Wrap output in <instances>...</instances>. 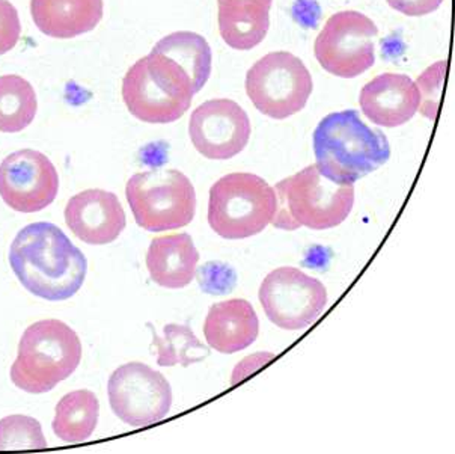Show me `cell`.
<instances>
[{
	"label": "cell",
	"instance_id": "obj_1",
	"mask_svg": "<svg viewBox=\"0 0 455 454\" xmlns=\"http://www.w3.org/2000/svg\"><path fill=\"white\" fill-rule=\"evenodd\" d=\"M10 264L28 292L50 302L75 296L88 272L84 252L50 223H29L19 231L11 243Z\"/></svg>",
	"mask_w": 455,
	"mask_h": 454
},
{
	"label": "cell",
	"instance_id": "obj_2",
	"mask_svg": "<svg viewBox=\"0 0 455 454\" xmlns=\"http://www.w3.org/2000/svg\"><path fill=\"white\" fill-rule=\"evenodd\" d=\"M318 171L337 184H355L391 158V147L380 130L371 129L357 110L327 115L314 132Z\"/></svg>",
	"mask_w": 455,
	"mask_h": 454
},
{
	"label": "cell",
	"instance_id": "obj_3",
	"mask_svg": "<svg viewBox=\"0 0 455 454\" xmlns=\"http://www.w3.org/2000/svg\"><path fill=\"white\" fill-rule=\"evenodd\" d=\"M82 361V343L73 328L49 319L30 325L21 336L11 380L29 394H44L73 375Z\"/></svg>",
	"mask_w": 455,
	"mask_h": 454
},
{
	"label": "cell",
	"instance_id": "obj_4",
	"mask_svg": "<svg viewBox=\"0 0 455 454\" xmlns=\"http://www.w3.org/2000/svg\"><path fill=\"white\" fill-rule=\"evenodd\" d=\"M276 215L273 225L292 231L307 227L324 231L346 221L355 206V184H337L309 165L275 188Z\"/></svg>",
	"mask_w": 455,
	"mask_h": 454
},
{
	"label": "cell",
	"instance_id": "obj_5",
	"mask_svg": "<svg viewBox=\"0 0 455 454\" xmlns=\"http://www.w3.org/2000/svg\"><path fill=\"white\" fill-rule=\"evenodd\" d=\"M121 93L130 114L148 124L175 123L196 94L184 69L154 52L130 67Z\"/></svg>",
	"mask_w": 455,
	"mask_h": 454
},
{
	"label": "cell",
	"instance_id": "obj_6",
	"mask_svg": "<svg viewBox=\"0 0 455 454\" xmlns=\"http://www.w3.org/2000/svg\"><path fill=\"white\" fill-rule=\"evenodd\" d=\"M275 188L255 174H228L210 189L208 223L228 240L252 238L273 223Z\"/></svg>",
	"mask_w": 455,
	"mask_h": 454
},
{
	"label": "cell",
	"instance_id": "obj_7",
	"mask_svg": "<svg viewBox=\"0 0 455 454\" xmlns=\"http://www.w3.org/2000/svg\"><path fill=\"white\" fill-rule=\"evenodd\" d=\"M125 197L139 227L147 231H171L186 227L196 213L194 184L177 169L134 174Z\"/></svg>",
	"mask_w": 455,
	"mask_h": 454
},
{
	"label": "cell",
	"instance_id": "obj_8",
	"mask_svg": "<svg viewBox=\"0 0 455 454\" xmlns=\"http://www.w3.org/2000/svg\"><path fill=\"white\" fill-rule=\"evenodd\" d=\"M311 73L290 52H272L249 69L246 93L253 106L273 119L299 114L311 97Z\"/></svg>",
	"mask_w": 455,
	"mask_h": 454
},
{
	"label": "cell",
	"instance_id": "obj_9",
	"mask_svg": "<svg viewBox=\"0 0 455 454\" xmlns=\"http://www.w3.org/2000/svg\"><path fill=\"white\" fill-rule=\"evenodd\" d=\"M376 23L357 11H341L331 15L315 40L314 52L318 64L327 73L353 79L376 62Z\"/></svg>",
	"mask_w": 455,
	"mask_h": 454
},
{
	"label": "cell",
	"instance_id": "obj_10",
	"mask_svg": "<svg viewBox=\"0 0 455 454\" xmlns=\"http://www.w3.org/2000/svg\"><path fill=\"white\" fill-rule=\"evenodd\" d=\"M258 296L268 320L285 331L305 329L327 305L326 286L296 267L270 272Z\"/></svg>",
	"mask_w": 455,
	"mask_h": 454
},
{
	"label": "cell",
	"instance_id": "obj_11",
	"mask_svg": "<svg viewBox=\"0 0 455 454\" xmlns=\"http://www.w3.org/2000/svg\"><path fill=\"white\" fill-rule=\"evenodd\" d=\"M110 408L133 427L162 421L172 408V388L159 371L142 362L118 367L108 382Z\"/></svg>",
	"mask_w": 455,
	"mask_h": 454
},
{
	"label": "cell",
	"instance_id": "obj_12",
	"mask_svg": "<svg viewBox=\"0 0 455 454\" xmlns=\"http://www.w3.org/2000/svg\"><path fill=\"white\" fill-rule=\"evenodd\" d=\"M58 192L60 175L45 154L19 150L0 163V198L15 212H41L55 201Z\"/></svg>",
	"mask_w": 455,
	"mask_h": 454
},
{
	"label": "cell",
	"instance_id": "obj_13",
	"mask_svg": "<svg viewBox=\"0 0 455 454\" xmlns=\"http://www.w3.org/2000/svg\"><path fill=\"white\" fill-rule=\"evenodd\" d=\"M252 134L246 110L233 100H208L195 109L188 134L198 153L210 160H228L246 149Z\"/></svg>",
	"mask_w": 455,
	"mask_h": 454
},
{
	"label": "cell",
	"instance_id": "obj_14",
	"mask_svg": "<svg viewBox=\"0 0 455 454\" xmlns=\"http://www.w3.org/2000/svg\"><path fill=\"white\" fill-rule=\"evenodd\" d=\"M64 215L76 238L88 245H109L127 225L118 197L103 189H88L69 198Z\"/></svg>",
	"mask_w": 455,
	"mask_h": 454
},
{
	"label": "cell",
	"instance_id": "obj_15",
	"mask_svg": "<svg viewBox=\"0 0 455 454\" xmlns=\"http://www.w3.org/2000/svg\"><path fill=\"white\" fill-rule=\"evenodd\" d=\"M359 104L366 118L376 126L398 127L418 112L419 91L409 76L385 73L362 88Z\"/></svg>",
	"mask_w": 455,
	"mask_h": 454
},
{
	"label": "cell",
	"instance_id": "obj_16",
	"mask_svg": "<svg viewBox=\"0 0 455 454\" xmlns=\"http://www.w3.org/2000/svg\"><path fill=\"white\" fill-rule=\"evenodd\" d=\"M259 320L253 306L244 299L214 304L204 321V336L208 346L223 355L248 349L257 341Z\"/></svg>",
	"mask_w": 455,
	"mask_h": 454
},
{
	"label": "cell",
	"instance_id": "obj_17",
	"mask_svg": "<svg viewBox=\"0 0 455 454\" xmlns=\"http://www.w3.org/2000/svg\"><path fill=\"white\" fill-rule=\"evenodd\" d=\"M103 14V0H30L36 29L56 40L88 34L97 28Z\"/></svg>",
	"mask_w": 455,
	"mask_h": 454
},
{
	"label": "cell",
	"instance_id": "obj_18",
	"mask_svg": "<svg viewBox=\"0 0 455 454\" xmlns=\"http://www.w3.org/2000/svg\"><path fill=\"white\" fill-rule=\"evenodd\" d=\"M199 252L186 232L154 239L147 252L149 277L157 286L179 290L194 281Z\"/></svg>",
	"mask_w": 455,
	"mask_h": 454
},
{
	"label": "cell",
	"instance_id": "obj_19",
	"mask_svg": "<svg viewBox=\"0 0 455 454\" xmlns=\"http://www.w3.org/2000/svg\"><path fill=\"white\" fill-rule=\"evenodd\" d=\"M100 401L92 391L77 390L64 395L56 405L52 429L67 444L90 440L99 425Z\"/></svg>",
	"mask_w": 455,
	"mask_h": 454
},
{
	"label": "cell",
	"instance_id": "obj_20",
	"mask_svg": "<svg viewBox=\"0 0 455 454\" xmlns=\"http://www.w3.org/2000/svg\"><path fill=\"white\" fill-rule=\"evenodd\" d=\"M154 53H160L179 64L199 93L212 75V49L201 35L188 30L173 32L154 45Z\"/></svg>",
	"mask_w": 455,
	"mask_h": 454
},
{
	"label": "cell",
	"instance_id": "obj_21",
	"mask_svg": "<svg viewBox=\"0 0 455 454\" xmlns=\"http://www.w3.org/2000/svg\"><path fill=\"white\" fill-rule=\"evenodd\" d=\"M270 10L261 5L219 6V32L234 50H251L261 43L270 26Z\"/></svg>",
	"mask_w": 455,
	"mask_h": 454
},
{
	"label": "cell",
	"instance_id": "obj_22",
	"mask_svg": "<svg viewBox=\"0 0 455 454\" xmlns=\"http://www.w3.org/2000/svg\"><path fill=\"white\" fill-rule=\"evenodd\" d=\"M38 110L30 82L17 75L0 76V132L20 134L34 123Z\"/></svg>",
	"mask_w": 455,
	"mask_h": 454
},
{
	"label": "cell",
	"instance_id": "obj_23",
	"mask_svg": "<svg viewBox=\"0 0 455 454\" xmlns=\"http://www.w3.org/2000/svg\"><path fill=\"white\" fill-rule=\"evenodd\" d=\"M153 345L157 349V364L160 367H188L208 356L207 347L188 325H164L162 336L153 329Z\"/></svg>",
	"mask_w": 455,
	"mask_h": 454
},
{
	"label": "cell",
	"instance_id": "obj_24",
	"mask_svg": "<svg viewBox=\"0 0 455 454\" xmlns=\"http://www.w3.org/2000/svg\"><path fill=\"white\" fill-rule=\"evenodd\" d=\"M47 447L43 427L28 415H10L0 420V451L43 450Z\"/></svg>",
	"mask_w": 455,
	"mask_h": 454
},
{
	"label": "cell",
	"instance_id": "obj_25",
	"mask_svg": "<svg viewBox=\"0 0 455 454\" xmlns=\"http://www.w3.org/2000/svg\"><path fill=\"white\" fill-rule=\"evenodd\" d=\"M446 71H448V64L445 61H439L428 67L415 82L418 91H419L418 112H421L426 118L431 119V121H435L439 114Z\"/></svg>",
	"mask_w": 455,
	"mask_h": 454
},
{
	"label": "cell",
	"instance_id": "obj_26",
	"mask_svg": "<svg viewBox=\"0 0 455 454\" xmlns=\"http://www.w3.org/2000/svg\"><path fill=\"white\" fill-rule=\"evenodd\" d=\"M19 11L10 0H0V56L14 49L20 40Z\"/></svg>",
	"mask_w": 455,
	"mask_h": 454
},
{
	"label": "cell",
	"instance_id": "obj_27",
	"mask_svg": "<svg viewBox=\"0 0 455 454\" xmlns=\"http://www.w3.org/2000/svg\"><path fill=\"white\" fill-rule=\"evenodd\" d=\"M275 360V353L270 352H259L255 355L248 356L244 360L240 361L233 371V377H231V385H237L244 379H248L249 376L261 370L262 367L267 366L270 361Z\"/></svg>",
	"mask_w": 455,
	"mask_h": 454
},
{
	"label": "cell",
	"instance_id": "obj_28",
	"mask_svg": "<svg viewBox=\"0 0 455 454\" xmlns=\"http://www.w3.org/2000/svg\"><path fill=\"white\" fill-rule=\"evenodd\" d=\"M392 10L398 11L407 17H422L435 12L443 4V0H387Z\"/></svg>",
	"mask_w": 455,
	"mask_h": 454
},
{
	"label": "cell",
	"instance_id": "obj_29",
	"mask_svg": "<svg viewBox=\"0 0 455 454\" xmlns=\"http://www.w3.org/2000/svg\"><path fill=\"white\" fill-rule=\"evenodd\" d=\"M273 0H218V5H240V4H252V5H261L270 10Z\"/></svg>",
	"mask_w": 455,
	"mask_h": 454
}]
</instances>
